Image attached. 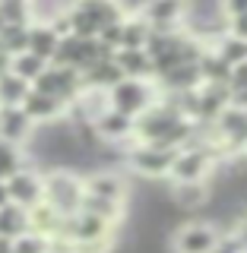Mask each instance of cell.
Returning a JSON list of instances; mask_svg holds the SVG:
<instances>
[{
	"label": "cell",
	"mask_w": 247,
	"mask_h": 253,
	"mask_svg": "<svg viewBox=\"0 0 247 253\" xmlns=\"http://www.w3.org/2000/svg\"><path fill=\"white\" fill-rule=\"evenodd\" d=\"M63 13L70 22V35L79 38H99L105 26L124 19V10L117 0H70Z\"/></svg>",
	"instance_id": "6da1fadb"
},
{
	"label": "cell",
	"mask_w": 247,
	"mask_h": 253,
	"mask_svg": "<svg viewBox=\"0 0 247 253\" xmlns=\"http://www.w3.org/2000/svg\"><path fill=\"white\" fill-rule=\"evenodd\" d=\"M42 180H45L42 200L54 212H60V215L79 212V203H83V193H86L83 174H76L73 168H48V171H42Z\"/></svg>",
	"instance_id": "7a4b0ae2"
},
{
	"label": "cell",
	"mask_w": 247,
	"mask_h": 253,
	"mask_svg": "<svg viewBox=\"0 0 247 253\" xmlns=\"http://www.w3.org/2000/svg\"><path fill=\"white\" fill-rule=\"evenodd\" d=\"M105 98H108V108L121 111V114H127V117H140L149 105L158 101V89H155L152 79H130V76H124L121 83H114L105 92Z\"/></svg>",
	"instance_id": "3957f363"
},
{
	"label": "cell",
	"mask_w": 247,
	"mask_h": 253,
	"mask_svg": "<svg viewBox=\"0 0 247 253\" xmlns=\"http://www.w3.org/2000/svg\"><path fill=\"white\" fill-rule=\"evenodd\" d=\"M212 168H216V149H212L209 142L190 139L178 149L168 177L171 180H206Z\"/></svg>",
	"instance_id": "277c9868"
},
{
	"label": "cell",
	"mask_w": 247,
	"mask_h": 253,
	"mask_svg": "<svg viewBox=\"0 0 247 253\" xmlns=\"http://www.w3.org/2000/svg\"><path fill=\"white\" fill-rule=\"evenodd\" d=\"M32 89L51 95V98L63 101V105H73L79 98V92H83V76H79V70L73 67H60V63H48L42 73L35 76V83H32Z\"/></svg>",
	"instance_id": "5b68a950"
},
{
	"label": "cell",
	"mask_w": 247,
	"mask_h": 253,
	"mask_svg": "<svg viewBox=\"0 0 247 253\" xmlns=\"http://www.w3.org/2000/svg\"><path fill=\"white\" fill-rule=\"evenodd\" d=\"M219 241H222V231L216 221L197 218V221L178 225V231L171 237V250L174 253H216Z\"/></svg>",
	"instance_id": "8992f818"
},
{
	"label": "cell",
	"mask_w": 247,
	"mask_h": 253,
	"mask_svg": "<svg viewBox=\"0 0 247 253\" xmlns=\"http://www.w3.org/2000/svg\"><path fill=\"white\" fill-rule=\"evenodd\" d=\"M174 155H178V149H171V146L133 142V149L127 152V168L137 171L140 177H168Z\"/></svg>",
	"instance_id": "52a82bcc"
},
{
	"label": "cell",
	"mask_w": 247,
	"mask_h": 253,
	"mask_svg": "<svg viewBox=\"0 0 247 253\" xmlns=\"http://www.w3.org/2000/svg\"><path fill=\"white\" fill-rule=\"evenodd\" d=\"M42 193H45V180H42V171L32 168V162H26L6 177V196H10V203L22 206V209H32L35 203H42Z\"/></svg>",
	"instance_id": "ba28073f"
},
{
	"label": "cell",
	"mask_w": 247,
	"mask_h": 253,
	"mask_svg": "<svg viewBox=\"0 0 247 253\" xmlns=\"http://www.w3.org/2000/svg\"><path fill=\"white\" fill-rule=\"evenodd\" d=\"M212 124H216V139L222 142V146L244 149V142H247V108L225 105Z\"/></svg>",
	"instance_id": "9c48e42d"
},
{
	"label": "cell",
	"mask_w": 247,
	"mask_h": 253,
	"mask_svg": "<svg viewBox=\"0 0 247 253\" xmlns=\"http://www.w3.org/2000/svg\"><path fill=\"white\" fill-rule=\"evenodd\" d=\"M152 83H155L158 95H181V92L200 89V85H203V76H200V67H197V63H178V67L158 73Z\"/></svg>",
	"instance_id": "30bf717a"
},
{
	"label": "cell",
	"mask_w": 247,
	"mask_h": 253,
	"mask_svg": "<svg viewBox=\"0 0 247 253\" xmlns=\"http://www.w3.org/2000/svg\"><path fill=\"white\" fill-rule=\"evenodd\" d=\"M32 133H35V124L29 121V114L19 105H0V139L26 149Z\"/></svg>",
	"instance_id": "8fae6325"
},
{
	"label": "cell",
	"mask_w": 247,
	"mask_h": 253,
	"mask_svg": "<svg viewBox=\"0 0 247 253\" xmlns=\"http://www.w3.org/2000/svg\"><path fill=\"white\" fill-rule=\"evenodd\" d=\"M89 124H92L95 136L101 142H127V139H133V117H127V114H121V111H114V108H101Z\"/></svg>",
	"instance_id": "7c38bea8"
},
{
	"label": "cell",
	"mask_w": 247,
	"mask_h": 253,
	"mask_svg": "<svg viewBox=\"0 0 247 253\" xmlns=\"http://www.w3.org/2000/svg\"><path fill=\"white\" fill-rule=\"evenodd\" d=\"M187 13L184 0H146L140 16L149 22V29H181V19Z\"/></svg>",
	"instance_id": "4fadbf2b"
},
{
	"label": "cell",
	"mask_w": 247,
	"mask_h": 253,
	"mask_svg": "<svg viewBox=\"0 0 247 253\" xmlns=\"http://www.w3.org/2000/svg\"><path fill=\"white\" fill-rule=\"evenodd\" d=\"M19 108L29 114V121L35 124V126L54 124V121H60V117L67 114V105H63V101L51 98V95H45V92H38V89H29V95L22 98Z\"/></svg>",
	"instance_id": "5bb4252c"
},
{
	"label": "cell",
	"mask_w": 247,
	"mask_h": 253,
	"mask_svg": "<svg viewBox=\"0 0 247 253\" xmlns=\"http://www.w3.org/2000/svg\"><path fill=\"white\" fill-rule=\"evenodd\" d=\"M83 187H86V193L101 196V200H114V203H124L127 200V180L117 171H92V174H83Z\"/></svg>",
	"instance_id": "9a60e30c"
},
{
	"label": "cell",
	"mask_w": 247,
	"mask_h": 253,
	"mask_svg": "<svg viewBox=\"0 0 247 253\" xmlns=\"http://www.w3.org/2000/svg\"><path fill=\"white\" fill-rule=\"evenodd\" d=\"M114 63L121 67V73L130 76V79H152L155 76L152 57H149L146 47H117Z\"/></svg>",
	"instance_id": "2e32d148"
},
{
	"label": "cell",
	"mask_w": 247,
	"mask_h": 253,
	"mask_svg": "<svg viewBox=\"0 0 247 253\" xmlns=\"http://www.w3.org/2000/svg\"><path fill=\"white\" fill-rule=\"evenodd\" d=\"M171 200L178 209H206L209 203V184L206 180H171Z\"/></svg>",
	"instance_id": "e0dca14e"
},
{
	"label": "cell",
	"mask_w": 247,
	"mask_h": 253,
	"mask_svg": "<svg viewBox=\"0 0 247 253\" xmlns=\"http://www.w3.org/2000/svg\"><path fill=\"white\" fill-rule=\"evenodd\" d=\"M57 42H60V35L54 32L51 22H42V19H32V22H29V42H26V51L38 54L42 60L51 63L54 51H57Z\"/></svg>",
	"instance_id": "ac0fdd59"
},
{
	"label": "cell",
	"mask_w": 247,
	"mask_h": 253,
	"mask_svg": "<svg viewBox=\"0 0 247 253\" xmlns=\"http://www.w3.org/2000/svg\"><path fill=\"white\" fill-rule=\"evenodd\" d=\"M79 76H83V89H95V92H108L114 83L124 79V73H121V67L114 63V57L92 63V67H86Z\"/></svg>",
	"instance_id": "d6986e66"
},
{
	"label": "cell",
	"mask_w": 247,
	"mask_h": 253,
	"mask_svg": "<svg viewBox=\"0 0 247 253\" xmlns=\"http://www.w3.org/2000/svg\"><path fill=\"white\" fill-rule=\"evenodd\" d=\"M60 221H63V215H60V212H54L45 200L35 203L29 209V228H32V231H38V234H45V237L57 234L60 231Z\"/></svg>",
	"instance_id": "ffe728a7"
},
{
	"label": "cell",
	"mask_w": 247,
	"mask_h": 253,
	"mask_svg": "<svg viewBox=\"0 0 247 253\" xmlns=\"http://www.w3.org/2000/svg\"><path fill=\"white\" fill-rule=\"evenodd\" d=\"M197 67H200V76L203 83H219V85H228V79H232V67H228L225 60L219 57L212 47H206L203 57L197 60Z\"/></svg>",
	"instance_id": "44dd1931"
},
{
	"label": "cell",
	"mask_w": 247,
	"mask_h": 253,
	"mask_svg": "<svg viewBox=\"0 0 247 253\" xmlns=\"http://www.w3.org/2000/svg\"><path fill=\"white\" fill-rule=\"evenodd\" d=\"M22 231H29V209H22V206H16V203L0 206V234L13 241V237H19Z\"/></svg>",
	"instance_id": "7402d4cb"
},
{
	"label": "cell",
	"mask_w": 247,
	"mask_h": 253,
	"mask_svg": "<svg viewBox=\"0 0 247 253\" xmlns=\"http://www.w3.org/2000/svg\"><path fill=\"white\" fill-rule=\"evenodd\" d=\"M149 22L143 19V16H124L121 22V47H146L149 42Z\"/></svg>",
	"instance_id": "603a6c76"
},
{
	"label": "cell",
	"mask_w": 247,
	"mask_h": 253,
	"mask_svg": "<svg viewBox=\"0 0 247 253\" xmlns=\"http://www.w3.org/2000/svg\"><path fill=\"white\" fill-rule=\"evenodd\" d=\"M83 212H92L99 218H108V221H117L121 225L124 218V203H114V200H101V196H92V193H83V203H79Z\"/></svg>",
	"instance_id": "cb8c5ba5"
},
{
	"label": "cell",
	"mask_w": 247,
	"mask_h": 253,
	"mask_svg": "<svg viewBox=\"0 0 247 253\" xmlns=\"http://www.w3.org/2000/svg\"><path fill=\"white\" fill-rule=\"evenodd\" d=\"M209 47L228 63V67H238V63H244V60H247V42H241V38H235V35H228V32H222L219 42H216V44H209Z\"/></svg>",
	"instance_id": "d4e9b609"
},
{
	"label": "cell",
	"mask_w": 247,
	"mask_h": 253,
	"mask_svg": "<svg viewBox=\"0 0 247 253\" xmlns=\"http://www.w3.org/2000/svg\"><path fill=\"white\" fill-rule=\"evenodd\" d=\"M32 83H26L22 76L16 73H0V105H22V98L29 95Z\"/></svg>",
	"instance_id": "484cf974"
},
{
	"label": "cell",
	"mask_w": 247,
	"mask_h": 253,
	"mask_svg": "<svg viewBox=\"0 0 247 253\" xmlns=\"http://www.w3.org/2000/svg\"><path fill=\"white\" fill-rule=\"evenodd\" d=\"M45 67H48V60H42L38 54H32V51H19V54L10 57V73L22 76L26 83H35V76L42 73Z\"/></svg>",
	"instance_id": "4316f807"
},
{
	"label": "cell",
	"mask_w": 247,
	"mask_h": 253,
	"mask_svg": "<svg viewBox=\"0 0 247 253\" xmlns=\"http://www.w3.org/2000/svg\"><path fill=\"white\" fill-rule=\"evenodd\" d=\"M0 19H3V26H29L32 0H0Z\"/></svg>",
	"instance_id": "83f0119b"
},
{
	"label": "cell",
	"mask_w": 247,
	"mask_h": 253,
	"mask_svg": "<svg viewBox=\"0 0 247 253\" xmlns=\"http://www.w3.org/2000/svg\"><path fill=\"white\" fill-rule=\"evenodd\" d=\"M22 165H26V149L0 139V180H6L16 168H22Z\"/></svg>",
	"instance_id": "f1b7e54d"
},
{
	"label": "cell",
	"mask_w": 247,
	"mask_h": 253,
	"mask_svg": "<svg viewBox=\"0 0 247 253\" xmlns=\"http://www.w3.org/2000/svg\"><path fill=\"white\" fill-rule=\"evenodd\" d=\"M13 253H51V241L29 228L19 237H13Z\"/></svg>",
	"instance_id": "f546056e"
},
{
	"label": "cell",
	"mask_w": 247,
	"mask_h": 253,
	"mask_svg": "<svg viewBox=\"0 0 247 253\" xmlns=\"http://www.w3.org/2000/svg\"><path fill=\"white\" fill-rule=\"evenodd\" d=\"M26 42H29V26H3V32H0V47L10 57L26 51Z\"/></svg>",
	"instance_id": "4dcf8cb0"
},
{
	"label": "cell",
	"mask_w": 247,
	"mask_h": 253,
	"mask_svg": "<svg viewBox=\"0 0 247 253\" xmlns=\"http://www.w3.org/2000/svg\"><path fill=\"white\" fill-rule=\"evenodd\" d=\"M225 32L235 38H241V42H247V13H238V16H228L225 22Z\"/></svg>",
	"instance_id": "1f68e13d"
},
{
	"label": "cell",
	"mask_w": 247,
	"mask_h": 253,
	"mask_svg": "<svg viewBox=\"0 0 247 253\" xmlns=\"http://www.w3.org/2000/svg\"><path fill=\"white\" fill-rule=\"evenodd\" d=\"M219 10L228 16H238V13H247V0H219Z\"/></svg>",
	"instance_id": "d6a6232c"
},
{
	"label": "cell",
	"mask_w": 247,
	"mask_h": 253,
	"mask_svg": "<svg viewBox=\"0 0 247 253\" xmlns=\"http://www.w3.org/2000/svg\"><path fill=\"white\" fill-rule=\"evenodd\" d=\"M232 237L238 241V247H241V250L247 253V212H244L241 218H238V228L232 231Z\"/></svg>",
	"instance_id": "836d02e7"
},
{
	"label": "cell",
	"mask_w": 247,
	"mask_h": 253,
	"mask_svg": "<svg viewBox=\"0 0 247 253\" xmlns=\"http://www.w3.org/2000/svg\"><path fill=\"white\" fill-rule=\"evenodd\" d=\"M6 70H10V54L0 47V73H6Z\"/></svg>",
	"instance_id": "e575fe53"
},
{
	"label": "cell",
	"mask_w": 247,
	"mask_h": 253,
	"mask_svg": "<svg viewBox=\"0 0 247 253\" xmlns=\"http://www.w3.org/2000/svg\"><path fill=\"white\" fill-rule=\"evenodd\" d=\"M0 253H13V241L3 237V234H0Z\"/></svg>",
	"instance_id": "d590c367"
},
{
	"label": "cell",
	"mask_w": 247,
	"mask_h": 253,
	"mask_svg": "<svg viewBox=\"0 0 247 253\" xmlns=\"http://www.w3.org/2000/svg\"><path fill=\"white\" fill-rule=\"evenodd\" d=\"M10 203V196H6V180H0V206Z\"/></svg>",
	"instance_id": "8d00e7d4"
},
{
	"label": "cell",
	"mask_w": 247,
	"mask_h": 253,
	"mask_svg": "<svg viewBox=\"0 0 247 253\" xmlns=\"http://www.w3.org/2000/svg\"><path fill=\"white\" fill-rule=\"evenodd\" d=\"M244 149H247V142H244Z\"/></svg>",
	"instance_id": "74e56055"
}]
</instances>
